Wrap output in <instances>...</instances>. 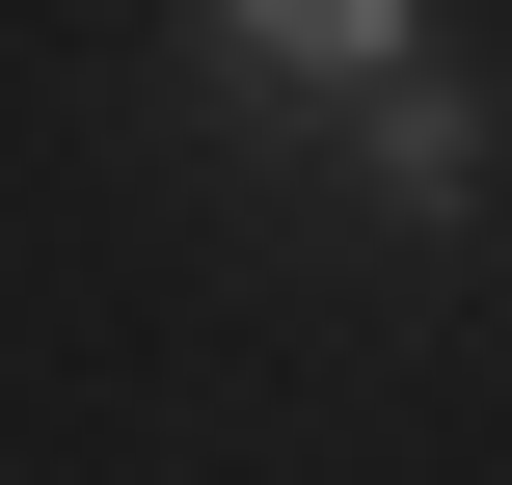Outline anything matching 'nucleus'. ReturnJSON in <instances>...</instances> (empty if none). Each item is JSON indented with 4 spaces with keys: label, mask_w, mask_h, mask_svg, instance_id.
<instances>
[{
    "label": "nucleus",
    "mask_w": 512,
    "mask_h": 485,
    "mask_svg": "<svg viewBox=\"0 0 512 485\" xmlns=\"http://www.w3.org/2000/svg\"><path fill=\"white\" fill-rule=\"evenodd\" d=\"M189 54H216V108H297V135H351V108L432 54V27H405V0H216Z\"/></svg>",
    "instance_id": "1"
},
{
    "label": "nucleus",
    "mask_w": 512,
    "mask_h": 485,
    "mask_svg": "<svg viewBox=\"0 0 512 485\" xmlns=\"http://www.w3.org/2000/svg\"><path fill=\"white\" fill-rule=\"evenodd\" d=\"M351 189H378V216H432V243H459V216H486V81H459V54H405V81H378V108H351Z\"/></svg>",
    "instance_id": "2"
}]
</instances>
